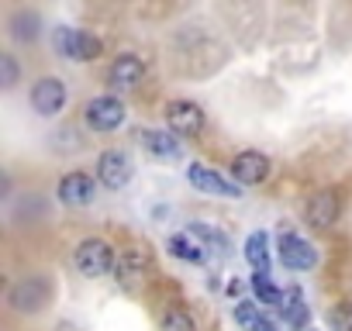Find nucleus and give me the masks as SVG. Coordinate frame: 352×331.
Masks as SVG:
<instances>
[{
    "label": "nucleus",
    "mask_w": 352,
    "mask_h": 331,
    "mask_svg": "<svg viewBox=\"0 0 352 331\" xmlns=\"http://www.w3.org/2000/svg\"><path fill=\"white\" fill-rule=\"evenodd\" d=\"M100 52H104V49H100V42H97L94 35H87V32H83V35H80V59H97Z\"/></svg>",
    "instance_id": "obj_26"
},
{
    "label": "nucleus",
    "mask_w": 352,
    "mask_h": 331,
    "mask_svg": "<svg viewBox=\"0 0 352 331\" xmlns=\"http://www.w3.org/2000/svg\"><path fill=\"white\" fill-rule=\"evenodd\" d=\"M59 201H63L66 207H87V204L94 201V180H90L87 173H80V170L66 173V176L59 180Z\"/></svg>",
    "instance_id": "obj_13"
},
{
    "label": "nucleus",
    "mask_w": 352,
    "mask_h": 331,
    "mask_svg": "<svg viewBox=\"0 0 352 331\" xmlns=\"http://www.w3.org/2000/svg\"><path fill=\"white\" fill-rule=\"evenodd\" d=\"M142 76H145V62H142L138 56H131V52H124V56H118V59L111 62V73H107V83H111L114 90H121V93H128V90H135V87L142 83Z\"/></svg>",
    "instance_id": "obj_10"
},
{
    "label": "nucleus",
    "mask_w": 352,
    "mask_h": 331,
    "mask_svg": "<svg viewBox=\"0 0 352 331\" xmlns=\"http://www.w3.org/2000/svg\"><path fill=\"white\" fill-rule=\"evenodd\" d=\"M338 211H342L338 194H331V190H318V194L307 201V225L318 228V231H328V228L338 221Z\"/></svg>",
    "instance_id": "obj_11"
},
{
    "label": "nucleus",
    "mask_w": 352,
    "mask_h": 331,
    "mask_svg": "<svg viewBox=\"0 0 352 331\" xmlns=\"http://www.w3.org/2000/svg\"><path fill=\"white\" fill-rule=\"evenodd\" d=\"M252 290H256V297H259V304H266V307H283V290L270 279V273H252Z\"/></svg>",
    "instance_id": "obj_22"
},
{
    "label": "nucleus",
    "mask_w": 352,
    "mask_h": 331,
    "mask_svg": "<svg viewBox=\"0 0 352 331\" xmlns=\"http://www.w3.org/2000/svg\"><path fill=\"white\" fill-rule=\"evenodd\" d=\"M187 235L190 238H197L204 249H218V252H225L232 242H228V235L221 231V228H211V225H204V221H194L190 228H187Z\"/></svg>",
    "instance_id": "obj_20"
},
{
    "label": "nucleus",
    "mask_w": 352,
    "mask_h": 331,
    "mask_svg": "<svg viewBox=\"0 0 352 331\" xmlns=\"http://www.w3.org/2000/svg\"><path fill=\"white\" fill-rule=\"evenodd\" d=\"M18 76H21V69H18L14 56H11V52H0V87H4V90H14Z\"/></svg>",
    "instance_id": "obj_24"
},
{
    "label": "nucleus",
    "mask_w": 352,
    "mask_h": 331,
    "mask_svg": "<svg viewBox=\"0 0 352 331\" xmlns=\"http://www.w3.org/2000/svg\"><path fill=\"white\" fill-rule=\"evenodd\" d=\"M187 180H190L201 194H211V197H228V201L242 197V187H239L235 180H228V176L208 170V166H201V162L187 166Z\"/></svg>",
    "instance_id": "obj_5"
},
{
    "label": "nucleus",
    "mask_w": 352,
    "mask_h": 331,
    "mask_svg": "<svg viewBox=\"0 0 352 331\" xmlns=\"http://www.w3.org/2000/svg\"><path fill=\"white\" fill-rule=\"evenodd\" d=\"M159 331H197V321H194L184 307H173V310H166V314H162Z\"/></svg>",
    "instance_id": "obj_23"
},
{
    "label": "nucleus",
    "mask_w": 352,
    "mask_h": 331,
    "mask_svg": "<svg viewBox=\"0 0 352 331\" xmlns=\"http://www.w3.org/2000/svg\"><path fill=\"white\" fill-rule=\"evenodd\" d=\"M245 259L256 273H270V238L266 231H252L245 242Z\"/></svg>",
    "instance_id": "obj_16"
},
{
    "label": "nucleus",
    "mask_w": 352,
    "mask_h": 331,
    "mask_svg": "<svg viewBox=\"0 0 352 331\" xmlns=\"http://www.w3.org/2000/svg\"><path fill=\"white\" fill-rule=\"evenodd\" d=\"M142 145L152 155H159V159H180L184 155V145L176 141L169 131H142Z\"/></svg>",
    "instance_id": "obj_15"
},
{
    "label": "nucleus",
    "mask_w": 352,
    "mask_h": 331,
    "mask_svg": "<svg viewBox=\"0 0 352 331\" xmlns=\"http://www.w3.org/2000/svg\"><path fill=\"white\" fill-rule=\"evenodd\" d=\"M166 245H169V252H173L176 259H184V262H204V255H208V249H204L197 238H190L187 231H184V235H173Z\"/></svg>",
    "instance_id": "obj_18"
},
{
    "label": "nucleus",
    "mask_w": 352,
    "mask_h": 331,
    "mask_svg": "<svg viewBox=\"0 0 352 331\" xmlns=\"http://www.w3.org/2000/svg\"><path fill=\"white\" fill-rule=\"evenodd\" d=\"M80 35H83V32H76V28H69V25H59V28H56V35H52L56 52H59L63 59L80 62Z\"/></svg>",
    "instance_id": "obj_19"
},
{
    "label": "nucleus",
    "mask_w": 352,
    "mask_h": 331,
    "mask_svg": "<svg viewBox=\"0 0 352 331\" xmlns=\"http://www.w3.org/2000/svg\"><path fill=\"white\" fill-rule=\"evenodd\" d=\"M148 255L145 252H124L121 259H118V269H114V276H118V283H121V290H128V293H135L145 279H148Z\"/></svg>",
    "instance_id": "obj_12"
},
{
    "label": "nucleus",
    "mask_w": 352,
    "mask_h": 331,
    "mask_svg": "<svg viewBox=\"0 0 352 331\" xmlns=\"http://www.w3.org/2000/svg\"><path fill=\"white\" fill-rule=\"evenodd\" d=\"M280 317L294 328V331H304L307 324V300H304V290L300 286H287L283 290V307H280Z\"/></svg>",
    "instance_id": "obj_14"
},
{
    "label": "nucleus",
    "mask_w": 352,
    "mask_h": 331,
    "mask_svg": "<svg viewBox=\"0 0 352 331\" xmlns=\"http://www.w3.org/2000/svg\"><path fill=\"white\" fill-rule=\"evenodd\" d=\"M73 266H76L80 276H87V279H100V276H107L111 269H118L114 245L104 242V238H83V242L73 249Z\"/></svg>",
    "instance_id": "obj_1"
},
{
    "label": "nucleus",
    "mask_w": 352,
    "mask_h": 331,
    "mask_svg": "<svg viewBox=\"0 0 352 331\" xmlns=\"http://www.w3.org/2000/svg\"><path fill=\"white\" fill-rule=\"evenodd\" d=\"M328 321L335 331H352V300H342L328 310Z\"/></svg>",
    "instance_id": "obj_25"
},
{
    "label": "nucleus",
    "mask_w": 352,
    "mask_h": 331,
    "mask_svg": "<svg viewBox=\"0 0 352 331\" xmlns=\"http://www.w3.org/2000/svg\"><path fill=\"white\" fill-rule=\"evenodd\" d=\"M232 317L245 328V331H276V324L263 314V310H256L249 300H242V304H235V310H232Z\"/></svg>",
    "instance_id": "obj_17"
},
{
    "label": "nucleus",
    "mask_w": 352,
    "mask_h": 331,
    "mask_svg": "<svg viewBox=\"0 0 352 331\" xmlns=\"http://www.w3.org/2000/svg\"><path fill=\"white\" fill-rule=\"evenodd\" d=\"M131 173H135V170H131V159H128L121 148L100 152V159H97V180H100V187L121 190V187H128Z\"/></svg>",
    "instance_id": "obj_4"
},
{
    "label": "nucleus",
    "mask_w": 352,
    "mask_h": 331,
    "mask_svg": "<svg viewBox=\"0 0 352 331\" xmlns=\"http://www.w3.org/2000/svg\"><path fill=\"white\" fill-rule=\"evenodd\" d=\"M228 170H232V180L239 187H256V183H263L270 176V159L263 152H256V148H245V152H239L232 159Z\"/></svg>",
    "instance_id": "obj_6"
},
{
    "label": "nucleus",
    "mask_w": 352,
    "mask_h": 331,
    "mask_svg": "<svg viewBox=\"0 0 352 331\" xmlns=\"http://www.w3.org/2000/svg\"><path fill=\"white\" fill-rule=\"evenodd\" d=\"M52 300V283L45 276H21L11 290H8V307L18 310V314H38L45 310Z\"/></svg>",
    "instance_id": "obj_2"
},
{
    "label": "nucleus",
    "mask_w": 352,
    "mask_h": 331,
    "mask_svg": "<svg viewBox=\"0 0 352 331\" xmlns=\"http://www.w3.org/2000/svg\"><path fill=\"white\" fill-rule=\"evenodd\" d=\"M83 117H87V124H90L94 131H114V128L124 121V104H121L118 97H111V93H100V97H94V100L87 104Z\"/></svg>",
    "instance_id": "obj_7"
},
{
    "label": "nucleus",
    "mask_w": 352,
    "mask_h": 331,
    "mask_svg": "<svg viewBox=\"0 0 352 331\" xmlns=\"http://www.w3.org/2000/svg\"><path fill=\"white\" fill-rule=\"evenodd\" d=\"M166 121L176 135H201L204 131V111L194 100H173L166 104Z\"/></svg>",
    "instance_id": "obj_9"
},
{
    "label": "nucleus",
    "mask_w": 352,
    "mask_h": 331,
    "mask_svg": "<svg viewBox=\"0 0 352 331\" xmlns=\"http://www.w3.org/2000/svg\"><path fill=\"white\" fill-rule=\"evenodd\" d=\"M38 28H42V18H38L35 11H18V14L11 18V35H14L18 42H35V38H38Z\"/></svg>",
    "instance_id": "obj_21"
},
{
    "label": "nucleus",
    "mask_w": 352,
    "mask_h": 331,
    "mask_svg": "<svg viewBox=\"0 0 352 331\" xmlns=\"http://www.w3.org/2000/svg\"><path fill=\"white\" fill-rule=\"evenodd\" d=\"M276 255H280V262H283L287 269H294V273H304V269H311V266L318 262L314 245H311L304 235H294V231H283V235L276 238Z\"/></svg>",
    "instance_id": "obj_3"
},
{
    "label": "nucleus",
    "mask_w": 352,
    "mask_h": 331,
    "mask_svg": "<svg viewBox=\"0 0 352 331\" xmlns=\"http://www.w3.org/2000/svg\"><path fill=\"white\" fill-rule=\"evenodd\" d=\"M32 107L42 114V117H56L63 107H66V83L59 76H42L35 87H32Z\"/></svg>",
    "instance_id": "obj_8"
}]
</instances>
